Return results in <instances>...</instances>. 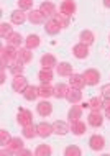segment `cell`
I'll list each match as a JSON object with an SVG mask.
<instances>
[{
  "instance_id": "cell-44",
  "label": "cell",
  "mask_w": 110,
  "mask_h": 156,
  "mask_svg": "<svg viewBox=\"0 0 110 156\" xmlns=\"http://www.w3.org/2000/svg\"><path fill=\"white\" fill-rule=\"evenodd\" d=\"M102 2H104V7L105 8H110V0H102Z\"/></svg>"
},
{
  "instance_id": "cell-12",
  "label": "cell",
  "mask_w": 110,
  "mask_h": 156,
  "mask_svg": "<svg viewBox=\"0 0 110 156\" xmlns=\"http://www.w3.org/2000/svg\"><path fill=\"white\" fill-rule=\"evenodd\" d=\"M67 119H69V123L81 120L82 119V107H81V105L73 104V107H71L69 112H67Z\"/></svg>"
},
{
  "instance_id": "cell-3",
  "label": "cell",
  "mask_w": 110,
  "mask_h": 156,
  "mask_svg": "<svg viewBox=\"0 0 110 156\" xmlns=\"http://www.w3.org/2000/svg\"><path fill=\"white\" fill-rule=\"evenodd\" d=\"M28 87V79L25 76H13V81H12V89L18 94H23L25 89Z\"/></svg>"
},
{
  "instance_id": "cell-11",
  "label": "cell",
  "mask_w": 110,
  "mask_h": 156,
  "mask_svg": "<svg viewBox=\"0 0 110 156\" xmlns=\"http://www.w3.org/2000/svg\"><path fill=\"white\" fill-rule=\"evenodd\" d=\"M87 122H89V125H90V126L99 128V126H102V123H104V117L100 115V112L90 110V113H89V117H87Z\"/></svg>"
},
{
  "instance_id": "cell-15",
  "label": "cell",
  "mask_w": 110,
  "mask_h": 156,
  "mask_svg": "<svg viewBox=\"0 0 110 156\" xmlns=\"http://www.w3.org/2000/svg\"><path fill=\"white\" fill-rule=\"evenodd\" d=\"M86 86V81H84L82 74H71L69 76V87H74V89H84Z\"/></svg>"
},
{
  "instance_id": "cell-42",
  "label": "cell",
  "mask_w": 110,
  "mask_h": 156,
  "mask_svg": "<svg viewBox=\"0 0 110 156\" xmlns=\"http://www.w3.org/2000/svg\"><path fill=\"white\" fill-rule=\"evenodd\" d=\"M16 154H18V156H30V154H31V151H30V150H27V148H25V146H23V148L20 150V151H18V153H16Z\"/></svg>"
},
{
  "instance_id": "cell-13",
  "label": "cell",
  "mask_w": 110,
  "mask_h": 156,
  "mask_svg": "<svg viewBox=\"0 0 110 156\" xmlns=\"http://www.w3.org/2000/svg\"><path fill=\"white\" fill-rule=\"evenodd\" d=\"M59 12L67 15V16H73L76 13V2L74 0H64L61 3V7H59Z\"/></svg>"
},
{
  "instance_id": "cell-28",
  "label": "cell",
  "mask_w": 110,
  "mask_h": 156,
  "mask_svg": "<svg viewBox=\"0 0 110 156\" xmlns=\"http://www.w3.org/2000/svg\"><path fill=\"white\" fill-rule=\"evenodd\" d=\"M79 40H81V43L87 44V46H90V44H94L95 36H94V33H92L90 30H82V31H81V35H79Z\"/></svg>"
},
{
  "instance_id": "cell-7",
  "label": "cell",
  "mask_w": 110,
  "mask_h": 156,
  "mask_svg": "<svg viewBox=\"0 0 110 156\" xmlns=\"http://www.w3.org/2000/svg\"><path fill=\"white\" fill-rule=\"evenodd\" d=\"M16 122L22 126H27L30 123H33V113L30 110H27V108H22V110L18 112V115H16Z\"/></svg>"
},
{
  "instance_id": "cell-18",
  "label": "cell",
  "mask_w": 110,
  "mask_h": 156,
  "mask_svg": "<svg viewBox=\"0 0 110 156\" xmlns=\"http://www.w3.org/2000/svg\"><path fill=\"white\" fill-rule=\"evenodd\" d=\"M66 99L69 100L71 104H79L82 100V90L81 89H74V87H69Z\"/></svg>"
},
{
  "instance_id": "cell-1",
  "label": "cell",
  "mask_w": 110,
  "mask_h": 156,
  "mask_svg": "<svg viewBox=\"0 0 110 156\" xmlns=\"http://www.w3.org/2000/svg\"><path fill=\"white\" fill-rule=\"evenodd\" d=\"M84 81H86V86H97L100 81V73L94 67H90V69H86L84 71Z\"/></svg>"
},
{
  "instance_id": "cell-27",
  "label": "cell",
  "mask_w": 110,
  "mask_h": 156,
  "mask_svg": "<svg viewBox=\"0 0 110 156\" xmlns=\"http://www.w3.org/2000/svg\"><path fill=\"white\" fill-rule=\"evenodd\" d=\"M38 92H40V97L49 99V97L54 95V87L51 86V84H41V86L38 87Z\"/></svg>"
},
{
  "instance_id": "cell-31",
  "label": "cell",
  "mask_w": 110,
  "mask_h": 156,
  "mask_svg": "<svg viewBox=\"0 0 110 156\" xmlns=\"http://www.w3.org/2000/svg\"><path fill=\"white\" fill-rule=\"evenodd\" d=\"M23 138H27V140H33L35 136H38V130H36V125H33V123H30L27 126H23Z\"/></svg>"
},
{
  "instance_id": "cell-33",
  "label": "cell",
  "mask_w": 110,
  "mask_h": 156,
  "mask_svg": "<svg viewBox=\"0 0 110 156\" xmlns=\"http://www.w3.org/2000/svg\"><path fill=\"white\" fill-rule=\"evenodd\" d=\"M67 90H69V87L66 86V84H61L59 82L56 87H54V97L56 99H66V95H67Z\"/></svg>"
},
{
  "instance_id": "cell-37",
  "label": "cell",
  "mask_w": 110,
  "mask_h": 156,
  "mask_svg": "<svg viewBox=\"0 0 110 156\" xmlns=\"http://www.w3.org/2000/svg\"><path fill=\"white\" fill-rule=\"evenodd\" d=\"M64 154L66 156H81L82 151H81V148H79L77 145H69V146H66Z\"/></svg>"
},
{
  "instance_id": "cell-43",
  "label": "cell",
  "mask_w": 110,
  "mask_h": 156,
  "mask_svg": "<svg viewBox=\"0 0 110 156\" xmlns=\"http://www.w3.org/2000/svg\"><path fill=\"white\" fill-rule=\"evenodd\" d=\"M3 82H5V71L0 73V84H3Z\"/></svg>"
},
{
  "instance_id": "cell-32",
  "label": "cell",
  "mask_w": 110,
  "mask_h": 156,
  "mask_svg": "<svg viewBox=\"0 0 110 156\" xmlns=\"http://www.w3.org/2000/svg\"><path fill=\"white\" fill-rule=\"evenodd\" d=\"M40 43H41V40L38 35H28L25 38V44H27V48H30V49H36L38 46H40Z\"/></svg>"
},
{
  "instance_id": "cell-9",
  "label": "cell",
  "mask_w": 110,
  "mask_h": 156,
  "mask_svg": "<svg viewBox=\"0 0 110 156\" xmlns=\"http://www.w3.org/2000/svg\"><path fill=\"white\" fill-rule=\"evenodd\" d=\"M44 18L46 16L43 15V12L38 8V10H30L28 12V22L30 23H33V25H41V23H44Z\"/></svg>"
},
{
  "instance_id": "cell-8",
  "label": "cell",
  "mask_w": 110,
  "mask_h": 156,
  "mask_svg": "<svg viewBox=\"0 0 110 156\" xmlns=\"http://www.w3.org/2000/svg\"><path fill=\"white\" fill-rule=\"evenodd\" d=\"M36 112L40 113L41 117H49L53 113V104L48 102V99L41 100V102L36 105Z\"/></svg>"
},
{
  "instance_id": "cell-24",
  "label": "cell",
  "mask_w": 110,
  "mask_h": 156,
  "mask_svg": "<svg viewBox=\"0 0 110 156\" xmlns=\"http://www.w3.org/2000/svg\"><path fill=\"white\" fill-rule=\"evenodd\" d=\"M7 43L12 44V46H15V48H22V43H25V38L20 35V33L13 31L10 36L7 38Z\"/></svg>"
},
{
  "instance_id": "cell-5",
  "label": "cell",
  "mask_w": 110,
  "mask_h": 156,
  "mask_svg": "<svg viewBox=\"0 0 110 156\" xmlns=\"http://www.w3.org/2000/svg\"><path fill=\"white\" fill-rule=\"evenodd\" d=\"M89 146H90V150H94V151L104 150L105 138L102 136V135H92V136L89 138Z\"/></svg>"
},
{
  "instance_id": "cell-30",
  "label": "cell",
  "mask_w": 110,
  "mask_h": 156,
  "mask_svg": "<svg viewBox=\"0 0 110 156\" xmlns=\"http://www.w3.org/2000/svg\"><path fill=\"white\" fill-rule=\"evenodd\" d=\"M71 125V132H73L74 135H77V136H81V135L86 133V123H84L82 120H77V122H73V123H69Z\"/></svg>"
},
{
  "instance_id": "cell-39",
  "label": "cell",
  "mask_w": 110,
  "mask_h": 156,
  "mask_svg": "<svg viewBox=\"0 0 110 156\" xmlns=\"http://www.w3.org/2000/svg\"><path fill=\"white\" fill-rule=\"evenodd\" d=\"M18 8L23 12L33 10V0H18Z\"/></svg>"
},
{
  "instance_id": "cell-29",
  "label": "cell",
  "mask_w": 110,
  "mask_h": 156,
  "mask_svg": "<svg viewBox=\"0 0 110 156\" xmlns=\"http://www.w3.org/2000/svg\"><path fill=\"white\" fill-rule=\"evenodd\" d=\"M87 107L90 108V110L100 112V108H104V97H92V99H89Z\"/></svg>"
},
{
  "instance_id": "cell-26",
  "label": "cell",
  "mask_w": 110,
  "mask_h": 156,
  "mask_svg": "<svg viewBox=\"0 0 110 156\" xmlns=\"http://www.w3.org/2000/svg\"><path fill=\"white\" fill-rule=\"evenodd\" d=\"M53 71L51 69H46V67H43V69L38 73V79H40V82L41 84H51L53 81Z\"/></svg>"
},
{
  "instance_id": "cell-16",
  "label": "cell",
  "mask_w": 110,
  "mask_h": 156,
  "mask_svg": "<svg viewBox=\"0 0 110 156\" xmlns=\"http://www.w3.org/2000/svg\"><path fill=\"white\" fill-rule=\"evenodd\" d=\"M16 59L22 61L23 64H28L33 59V53L30 48H18V54H16Z\"/></svg>"
},
{
  "instance_id": "cell-14",
  "label": "cell",
  "mask_w": 110,
  "mask_h": 156,
  "mask_svg": "<svg viewBox=\"0 0 110 156\" xmlns=\"http://www.w3.org/2000/svg\"><path fill=\"white\" fill-rule=\"evenodd\" d=\"M10 18H12V23L13 25H23L25 22L28 20V13H25L23 10H13L10 13Z\"/></svg>"
},
{
  "instance_id": "cell-41",
  "label": "cell",
  "mask_w": 110,
  "mask_h": 156,
  "mask_svg": "<svg viewBox=\"0 0 110 156\" xmlns=\"http://www.w3.org/2000/svg\"><path fill=\"white\" fill-rule=\"evenodd\" d=\"M104 108H105V119L110 120V99H104Z\"/></svg>"
},
{
  "instance_id": "cell-23",
  "label": "cell",
  "mask_w": 110,
  "mask_h": 156,
  "mask_svg": "<svg viewBox=\"0 0 110 156\" xmlns=\"http://www.w3.org/2000/svg\"><path fill=\"white\" fill-rule=\"evenodd\" d=\"M8 71H10L12 76H22L23 71H25V66H23L22 61L16 59V61H12L10 64H8Z\"/></svg>"
},
{
  "instance_id": "cell-21",
  "label": "cell",
  "mask_w": 110,
  "mask_h": 156,
  "mask_svg": "<svg viewBox=\"0 0 110 156\" xmlns=\"http://www.w3.org/2000/svg\"><path fill=\"white\" fill-rule=\"evenodd\" d=\"M22 95H23L25 100H28V102H33V100H36L38 97H40V92H38V87H35V86H28Z\"/></svg>"
},
{
  "instance_id": "cell-4",
  "label": "cell",
  "mask_w": 110,
  "mask_h": 156,
  "mask_svg": "<svg viewBox=\"0 0 110 156\" xmlns=\"http://www.w3.org/2000/svg\"><path fill=\"white\" fill-rule=\"evenodd\" d=\"M61 30H62V27L58 23V20H56V18H49V20H46V23H44V31L48 33V35L56 36Z\"/></svg>"
},
{
  "instance_id": "cell-35",
  "label": "cell",
  "mask_w": 110,
  "mask_h": 156,
  "mask_svg": "<svg viewBox=\"0 0 110 156\" xmlns=\"http://www.w3.org/2000/svg\"><path fill=\"white\" fill-rule=\"evenodd\" d=\"M12 33H13V30H12V25L10 23H7V22L0 23V36H2L3 40H7Z\"/></svg>"
},
{
  "instance_id": "cell-45",
  "label": "cell",
  "mask_w": 110,
  "mask_h": 156,
  "mask_svg": "<svg viewBox=\"0 0 110 156\" xmlns=\"http://www.w3.org/2000/svg\"><path fill=\"white\" fill-rule=\"evenodd\" d=\"M108 41H110V36H108Z\"/></svg>"
},
{
  "instance_id": "cell-40",
  "label": "cell",
  "mask_w": 110,
  "mask_h": 156,
  "mask_svg": "<svg viewBox=\"0 0 110 156\" xmlns=\"http://www.w3.org/2000/svg\"><path fill=\"white\" fill-rule=\"evenodd\" d=\"M100 94L104 99H110V84H104L102 89H100Z\"/></svg>"
},
{
  "instance_id": "cell-6",
  "label": "cell",
  "mask_w": 110,
  "mask_h": 156,
  "mask_svg": "<svg viewBox=\"0 0 110 156\" xmlns=\"http://www.w3.org/2000/svg\"><path fill=\"white\" fill-rule=\"evenodd\" d=\"M36 130H38V136H41V138H48V136H51V135L54 133L53 125L48 123V122H41V123H38Z\"/></svg>"
},
{
  "instance_id": "cell-2",
  "label": "cell",
  "mask_w": 110,
  "mask_h": 156,
  "mask_svg": "<svg viewBox=\"0 0 110 156\" xmlns=\"http://www.w3.org/2000/svg\"><path fill=\"white\" fill-rule=\"evenodd\" d=\"M16 54H18V48H15V46H12V44H7L2 48L0 59H5L8 64H10L12 61H16Z\"/></svg>"
},
{
  "instance_id": "cell-22",
  "label": "cell",
  "mask_w": 110,
  "mask_h": 156,
  "mask_svg": "<svg viewBox=\"0 0 110 156\" xmlns=\"http://www.w3.org/2000/svg\"><path fill=\"white\" fill-rule=\"evenodd\" d=\"M23 146H25V145H23V140H22V138H20V136H12V140L8 141V145L5 146V148L12 150V151H13V153L16 154L20 150L23 148Z\"/></svg>"
},
{
  "instance_id": "cell-34",
  "label": "cell",
  "mask_w": 110,
  "mask_h": 156,
  "mask_svg": "<svg viewBox=\"0 0 110 156\" xmlns=\"http://www.w3.org/2000/svg\"><path fill=\"white\" fill-rule=\"evenodd\" d=\"M51 153H53L51 146L46 145V143H41V145H38L36 150H35V154H36V156H49Z\"/></svg>"
},
{
  "instance_id": "cell-17",
  "label": "cell",
  "mask_w": 110,
  "mask_h": 156,
  "mask_svg": "<svg viewBox=\"0 0 110 156\" xmlns=\"http://www.w3.org/2000/svg\"><path fill=\"white\" fill-rule=\"evenodd\" d=\"M56 71H58V76H61V77H69L71 74H74L73 73V66H71L69 62H66V61L59 62V64L56 66Z\"/></svg>"
},
{
  "instance_id": "cell-36",
  "label": "cell",
  "mask_w": 110,
  "mask_h": 156,
  "mask_svg": "<svg viewBox=\"0 0 110 156\" xmlns=\"http://www.w3.org/2000/svg\"><path fill=\"white\" fill-rule=\"evenodd\" d=\"M53 18H56V20H58V23L61 25L62 28L69 27V23H71V16H67V15H64V13H61V12H59V13H56V15L53 16Z\"/></svg>"
},
{
  "instance_id": "cell-20",
  "label": "cell",
  "mask_w": 110,
  "mask_h": 156,
  "mask_svg": "<svg viewBox=\"0 0 110 156\" xmlns=\"http://www.w3.org/2000/svg\"><path fill=\"white\" fill-rule=\"evenodd\" d=\"M53 130L56 135H66L67 132H71V125L66 123V122H62V120H56L53 123Z\"/></svg>"
},
{
  "instance_id": "cell-25",
  "label": "cell",
  "mask_w": 110,
  "mask_h": 156,
  "mask_svg": "<svg viewBox=\"0 0 110 156\" xmlns=\"http://www.w3.org/2000/svg\"><path fill=\"white\" fill-rule=\"evenodd\" d=\"M40 10L43 12L44 16H51V18H53V16L56 15V7H54L53 2H43L40 5Z\"/></svg>"
},
{
  "instance_id": "cell-10",
  "label": "cell",
  "mask_w": 110,
  "mask_h": 156,
  "mask_svg": "<svg viewBox=\"0 0 110 156\" xmlns=\"http://www.w3.org/2000/svg\"><path fill=\"white\" fill-rule=\"evenodd\" d=\"M73 54L77 59H86L89 56V46L84 44V43H77L73 46Z\"/></svg>"
},
{
  "instance_id": "cell-38",
  "label": "cell",
  "mask_w": 110,
  "mask_h": 156,
  "mask_svg": "<svg viewBox=\"0 0 110 156\" xmlns=\"http://www.w3.org/2000/svg\"><path fill=\"white\" fill-rule=\"evenodd\" d=\"M10 140H12L10 133H8L5 128H2V130H0V145H2L3 148H5V146L8 145V141H10Z\"/></svg>"
},
{
  "instance_id": "cell-19",
  "label": "cell",
  "mask_w": 110,
  "mask_h": 156,
  "mask_svg": "<svg viewBox=\"0 0 110 156\" xmlns=\"http://www.w3.org/2000/svg\"><path fill=\"white\" fill-rule=\"evenodd\" d=\"M41 66L46 67V69H53L54 66H58L56 56H54V54H49V53L43 54V56H41Z\"/></svg>"
}]
</instances>
